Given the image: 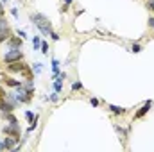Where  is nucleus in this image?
<instances>
[{"label": "nucleus", "mask_w": 154, "mask_h": 152, "mask_svg": "<svg viewBox=\"0 0 154 152\" xmlns=\"http://www.w3.org/2000/svg\"><path fill=\"white\" fill-rule=\"evenodd\" d=\"M31 22H32V25L38 27V31L43 34V36H48V34L54 31L50 20H48L45 14H41V13H34V14H31Z\"/></svg>", "instance_id": "1"}, {"label": "nucleus", "mask_w": 154, "mask_h": 152, "mask_svg": "<svg viewBox=\"0 0 154 152\" xmlns=\"http://www.w3.org/2000/svg\"><path fill=\"white\" fill-rule=\"evenodd\" d=\"M2 61L7 63H14V61H23V50L22 48H9L7 52H4Z\"/></svg>", "instance_id": "2"}, {"label": "nucleus", "mask_w": 154, "mask_h": 152, "mask_svg": "<svg viewBox=\"0 0 154 152\" xmlns=\"http://www.w3.org/2000/svg\"><path fill=\"white\" fill-rule=\"evenodd\" d=\"M5 70L9 72V74H31L29 72V66L23 63V61H14V63H7L5 65Z\"/></svg>", "instance_id": "3"}, {"label": "nucleus", "mask_w": 154, "mask_h": 152, "mask_svg": "<svg viewBox=\"0 0 154 152\" xmlns=\"http://www.w3.org/2000/svg\"><path fill=\"white\" fill-rule=\"evenodd\" d=\"M14 97H16V100H18V104H29L31 100H32V97L25 91V88L23 86H18V88H14Z\"/></svg>", "instance_id": "4"}, {"label": "nucleus", "mask_w": 154, "mask_h": 152, "mask_svg": "<svg viewBox=\"0 0 154 152\" xmlns=\"http://www.w3.org/2000/svg\"><path fill=\"white\" fill-rule=\"evenodd\" d=\"M2 131H4V134L13 136V138H18V140H20V127H18V123H9V125H5Z\"/></svg>", "instance_id": "5"}, {"label": "nucleus", "mask_w": 154, "mask_h": 152, "mask_svg": "<svg viewBox=\"0 0 154 152\" xmlns=\"http://www.w3.org/2000/svg\"><path fill=\"white\" fill-rule=\"evenodd\" d=\"M151 108H152V100H147L142 108H138V111L134 113V120H140V118H143L145 114L151 111Z\"/></svg>", "instance_id": "6"}, {"label": "nucleus", "mask_w": 154, "mask_h": 152, "mask_svg": "<svg viewBox=\"0 0 154 152\" xmlns=\"http://www.w3.org/2000/svg\"><path fill=\"white\" fill-rule=\"evenodd\" d=\"M7 47H9V48H22V47H23V38H20L18 34H16V36L11 34L9 39H7Z\"/></svg>", "instance_id": "7"}, {"label": "nucleus", "mask_w": 154, "mask_h": 152, "mask_svg": "<svg viewBox=\"0 0 154 152\" xmlns=\"http://www.w3.org/2000/svg\"><path fill=\"white\" fill-rule=\"evenodd\" d=\"M11 111H14V106L5 97H0V113H11Z\"/></svg>", "instance_id": "8"}, {"label": "nucleus", "mask_w": 154, "mask_h": 152, "mask_svg": "<svg viewBox=\"0 0 154 152\" xmlns=\"http://www.w3.org/2000/svg\"><path fill=\"white\" fill-rule=\"evenodd\" d=\"M108 109H109V113L116 114V116H122V114L127 113L125 108H122V106H115V104H108Z\"/></svg>", "instance_id": "9"}, {"label": "nucleus", "mask_w": 154, "mask_h": 152, "mask_svg": "<svg viewBox=\"0 0 154 152\" xmlns=\"http://www.w3.org/2000/svg\"><path fill=\"white\" fill-rule=\"evenodd\" d=\"M4 82H5V86H9V88H18V86H23V81H18V79H14V77H5L4 79Z\"/></svg>", "instance_id": "10"}, {"label": "nucleus", "mask_w": 154, "mask_h": 152, "mask_svg": "<svg viewBox=\"0 0 154 152\" xmlns=\"http://www.w3.org/2000/svg\"><path fill=\"white\" fill-rule=\"evenodd\" d=\"M18 141H20L18 138H13V136H11V138H4V141H2V143H4V147H5L7 150H13V149H14V145H18Z\"/></svg>", "instance_id": "11"}, {"label": "nucleus", "mask_w": 154, "mask_h": 152, "mask_svg": "<svg viewBox=\"0 0 154 152\" xmlns=\"http://www.w3.org/2000/svg\"><path fill=\"white\" fill-rule=\"evenodd\" d=\"M52 75H57L59 72H61V63H59V59H56V57H52Z\"/></svg>", "instance_id": "12"}, {"label": "nucleus", "mask_w": 154, "mask_h": 152, "mask_svg": "<svg viewBox=\"0 0 154 152\" xmlns=\"http://www.w3.org/2000/svg\"><path fill=\"white\" fill-rule=\"evenodd\" d=\"M4 120H5L7 123H18V120H16V116L13 114V111H11V113H4Z\"/></svg>", "instance_id": "13"}, {"label": "nucleus", "mask_w": 154, "mask_h": 152, "mask_svg": "<svg viewBox=\"0 0 154 152\" xmlns=\"http://www.w3.org/2000/svg\"><path fill=\"white\" fill-rule=\"evenodd\" d=\"M11 34H13V32H11V29H4V31L0 32V43H5V41L9 39Z\"/></svg>", "instance_id": "14"}, {"label": "nucleus", "mask_w": 154, "mask_h": 152, "mask_svg": "<svg viewBox=\"0 0 154 152\" xmlns=\"http://www.w3.org/2000/svg\"><path fill=\"white\" fill-rule=\"evenodd\" d=\"M31 41H32V48L34 50H39L41 48V36H32Z\"/></svg>", "instance_id": "15"}, {"label": "nucleus", "mask_w": 154, "mask_h": 152, "mask_svg": "<svg viewBox=\"0 0 154 152\" xmlns=\"http://www.w3.org/2000/svg\"><path fill=\"white\" fill-rule=\"evenodd\" d=\"M41 72H43V65H41V63H34V65H32V74H34V75H39Z\"/></svg>", "instance_id": "16"}, {"label": "nucleus", "mask_w": 154, "mask_h": 152, "mask_svg": "<svg viewBox=\"0 0 154 152\" xmlns=\"http://www.w3.org/2000/svg\"><path fill=\"white\" fill-rule=\"evenodd\" d=\"M59 95H61V93H57V91H52V93H50V97H47V100H48V102H54V104H56V102L59 100Z\"/></svg>", "instance_id": "17"}, {"label": "nucleus", "mask_w": 154, "mask_h": 152, "mask_svg": "<svg viewBox=\"0 0 154 152\" xmlns=\"http://www.w3.org/2000/svg\"><path fill=\"white\" fill-rule=\"evenodd\" d=\"M39 50H41L43 56H48V50H50V48H48V43H47V41H41V48H39Z\"/></svg>", "instance_id": "18"}, {"label": "nucleus", "mask_w": 154, "mask_h": 152, "mask_svg": "<svg viewBox=\"0 0 154 152\" xmlns=\"http://www.w3.org/2000/svg\"><path fill=\"white\" fill-rule=\"evenodd\" d=\"M131 52H133V54H140V52H142V45H140L138 41H136V43H133V47H131Z\"/></svg>", "instance_id": "19"}, {"label": "nucleus", "mask_w": 154, "mask_h": 152, "mask_svg": "<svg viewBox=\"0 0 154 152\" xmlns=\"http://www.w3.org/2000/svg\"><path fill=\"white\" fill-rule=\"evenodd\" d=\"M82 90V82L81 81H74L72 82V91H81Z\"/></svg>", "instance_id": "20"}, {"label": "nucleus", "mask_w": 154, "mask_h": 152, "mask_svg": "<svg viewBox=\"0 0 154 152\" xmlns=\"http://www.w3.org/2000/svg\"><path fill=\"white\" fill-rule=\"evenodd\" d=\"M9 13H11V16H13L16 22L20 20V14H18V7H11V9H9Z\"/></svg>", "instance_id": "21"}, {"label": "nucleus", "mask_w": 154, "mask_h": 152, "mask_svg": "<svg viewBox=\"0 0 154 152\" xmlns=\"http://www.w3.org/2000/svg\"><path fill=\"white\" fill-rule=\"evenodd\" d=\"M90 104H91L93 108H99V106H100V100L95 99V97H91V99H90Z\"/></svg>", "instance_id": "22"}, {"label": "nucleus", "mask_w": 154, "mask_h": 152, "mask_svg": "<svg viewBox=\"0 0 154 152\" xmlns=\"http://www.w3.org/2000/svg\"><path fill=\"white\" fill-rule=\"evenodd\" d=\"M48 38L52 39V41H59V34H57V32H56V31H52V32H50V34H48Z\"/></svg>", "instance_id": "23"}, {"label": "nucleus", "mask_w": 154, "mask_h": 152, "mask_svg": "<svg viewBox=\"0 0 154 152\" xmlns=\"http://www.w3.org/2000/svg\"><path fill=\"white\" fill-rule=\"evenodd\" d=\"M34 114H36V113H32V111H25V120L31 123V122H32V118H34Z\"/></svg>", "instance_id": "24"}, {"label": "nucleus", "mask_w": 154, "mask_h": 152, "mask_svg": "<svg viewBox=\"0 0 154 152\" xmlns=\"http://www.w3.org/2000/svg\"><path fill=\"white\" fill-rule=\"evenodd\" d=\"M145 7H147L149 11H152V13H154V0H147V2H145Z\"/></svg>", "instance_id": "25"}, {"label": "nucleus", "mask_w": 154, "mask_h": 152, "mask_svg": "<svg viewBox=\"0 0 154 152\" xmlns=\"http://www.w3.org/2000/svg\"><path fill=\"white\" fill-rule=\"evenodd\" d=\"M7 20H4V16H0V29H7Z\"/></svg>", "instance_id": "26"}, {"label": "nucleus", "mask_w": 154, "mask_h": 152, "mask_svg": "<svg viewBox=\"0 0 154 152\" xmlns=\"http://www.w3.org/2000/svg\"><path fill=\"white\" fill-rule=\"evenodd\" d=\"M147 25H149V29H152V31H154V16H151V18H149Z\"/></svg>", "instance_id": "27"}, {"label": "nucleus", "mask_w": 154, "mask_h": 152, "mask_svg": "<svg viewBox=\"0 0 154 152\" xmlns=\"http://www.w3.org/2000/svg\"><path fill=\"white\" fill-rule=\"evenodd\" d=\"M68 7H70V5H68V4H65V5H61V9H59V11H61V13H68Z\"/></svg>", "instance_id": "28"}, {"label": "nucleus", "mask_w": 154, "mask_h": 152, "mask_svg": "<svg viewBox=\"0 0 154 152\" xmlns=\"http://www.w3.org/2000/svg\"><path fill=\"white\" fill-rule=\"evenodd\" d=\"M18 36H20V38H27V32H25V31H20V29H18Z\"/></svg>", "instance_id": "29"}, {"label": "nucleus", "mask_w": 154, "mask_h": 152, "mask_svg": "<svg viewBox=\"0 0 154 152\" xmlns=\"http://www.w3.org/2000/svg\"><path fill=\"white\" fill-rule=\"evenodd\" d=\"M4 13H5V9H4V2L0 0V16H4Z\"/></svg>", "instance_id": "30"}, {"label": "nucleus", "mask_w": 154, "mask_h": 152, "mask_svg": "<svg viewBox=\"0 0 154 152\" xmlns=\"http://www.w3.org/2000/svg\"><path fill=\"white\" fill-rule=\"evenodd\" d=\"M63 2H65V4H68V5H70V4H72V2H74V0H63Z\"/></svg>", "instance_id": "31"}, {"label": "nucleus", "mask_w": 154, "mask_h": 152, "mask_svg": "<svg viewBox=\"0 0 154 152\" xmlns=\"http://www.w3.org/2000/svg\"><path fill=\"white\" fill-rule=\"evenodd\" d=\"M4 149H5V147H4V143L0 141V150H4Z\"/></svg>", "instance_id": "32"}, {"label": "nucleus", "mask_w": 154, "mask_h": 152, "mask_svg": "<svg viewBox=\"0 0 154 152\" xmlns=\"http://www.w3.org/2000/svg\"><path fill=\"white\" fill-rule=\"evenodd\" d=\"M2 2H4V4H7V2H9V0H2Z\"/></svg>", "instance_id": "33"}]
</instances>
